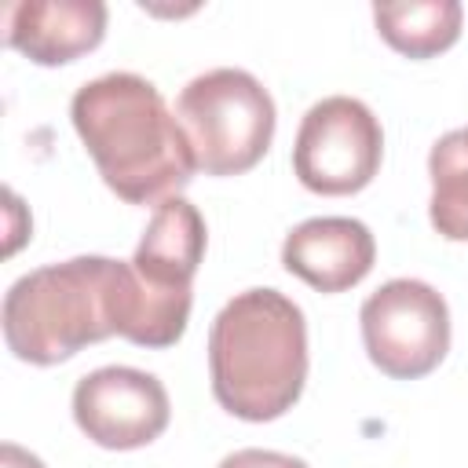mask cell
Instances as JSON below:
<instances>
[{"mask_svg": "<svg viewBox=\"0 0 468 468\" xmlns=\"http://www.w3.org/2000/svg\"><path fill=\"white\" fill-rule=\"evenodd\" d=\"M73 128L102 183L128 205H161L197 172L186 132L139 73H106L77 88Z\"/></svg>", "mask_w": 468, "mask_h": 468, "instance_id": "obj_1", "label": "cell"}, {"mask_svg": "<svg viewBox=\"0 0 468 468\" xmlns=\"http://www.w3.org/2000/svg\"><path fill=\"white\" fill-rule=\"evenodd\" d=\"M216 402L252 424L289 413L307 380V322L278 289H245L208 329Z\"/></svg>", "mask_w": 468, "mask_h": 468, "instance_id": "obj_2", "label": "cell"}, {"mask_svg": "<svg viewBox=\"0 0 468 468\" xmlns=\"http://www.w3.org/2000/svg\"><path fill=\"white\" fill-rule=\"evenodd\" d=\"M124 260L73 256L22 274L4 296L7 351L33 366H55L80 347L117 336Z\"/></svg>", "mask_w": 468, "mask_h": 468, "instance_id": "obj_3", "label": "cell"}, {"mask_svg": "<svg viewBox=\"0 0 468 468\" xmlns=\"http://www.w3.org/2000/svg\"><path fill=\"white\" fill-rule=\"evenodd\" d=\"M176 121L205 176H241L271 150L278 117L271 91L252 73L219 66L179 91Z\"/></svg>", "mask_w": 468, "mask_h": 468, "instance_id": "obj_4", "label": "cell"}, {"mask_svg": "<svg viewBox=\"0 0 468 468\" xmlns=\"http://www.w3.org/2000/svg\"><path fill=\"white\" fill-rule=\"evenodd\" d=\"M362 344L369 362L395 377L417 380L450 351V307L420 278H391L362 303Z\"/></svg>", "mask_w": 468, "mask_h": 468, "instance_id": "obj_5", "label": "cell"}, {"mask_svg": "<svg viewBox=\"0 0 468 468\" xmlns=\"http://www.w3.org/2000/svg\"><path fill=\"white\" fill-rule=\"evenodd\" d=\"M384 157V132L373 110L351 95H329L314 102L292 143L296 179L325 197L358 194L373 183Z\"/></svg>", "mask_w": 468, "mask_h": 468, "instance_id": "obj_6", "label": "cell"}, {"mask_svg": "<svg viewBox=\"0 0 468 468\" xmlns=\"http://www.w3.org/2000/svg\"><path fill=\"white\" fill-rule=\"evenodd\" d=\"M168 391L146 369L102 366L73 388V420L102 450L150 446L168 428Z\"/></svg>", "mask_w": 468, "mask_h": 468, "instance_id": "obj_7", "label": "cell"}, {"mask_svg": "<svg viewBox=\"0 0 468 468\" xmlns=\"http://www.w3.org/2000/svg\"><path fill=\"white\" fill-rule=\"evenodd\" d=\"M377 260V241L362 219L314 216L292 227L282 241V263L289 274L318 292H344L358 285Z\"/></svg>", "mask_w": 468, "mask_h": 468, "instance_id": "obj_8", "label": "cell"}, {"mask_svg": "<svg viewBox=\"0 0 468 468\" xmlns=\"http://www.w3.org/2000/svg\"><path fill=\"white\" fill-rule=\"evenodd\" d=\"M7 44L37 66H66L95 51L106 37V4L99 0H18L4 15Z\"/></svg>", "mask_w": 468, "mask_h": 468, "instance_id": "obj_9", "label": "cell"}, {"mask_svg": "<svg viewBox=\"0 0 468 468\" xmlns=\"http://www.w3.org/2000/svg\"><path fill=\"white\" fill-rule=\"evenodd\" d=\"M205 238H208V230H205L201 212L186 197L176 194L154 208L143 238L135 245V256L128 263L150 289L183 296V292H190L194 274L201 267Z\"/></svg>", "mask_w": 468, "mask_h": 468, "instance_id": "obj_10", "label": "cell"}, {"mask_svg": "<svg viewBox=\"0 0 468 468\" xmlns=\"http://www.w3.org/2000/svg\"><path fill=\"white\" fill-rule=\"evenodd\" d=\"M464 7L457 0H399L377 4V33L406 58H431L457 44Z\"/></svg>", "mask_w": 468, "mask_h": 468, "instance_id": "obj_11", "label": "cell"}, {"mask_svg": "<svg viewBox=\"0 0 468 468\" xmlns=\"http://www.w3.org/2000/svg\"><path fill=\"white\" fill-rule=\"evenodd\" d=\"M431 227L446 241H468V128L446 132L428 154Z\"/></svg>", "mask_w": 468, "mask_h": 468, "instance_id": "obj_12", "label": "cell"}, {"mask_svg": "<svg viewBox=\"0 0 468 468\" xmlns=\"http://www.w3.org/2000/svg\"><path fill=\"white\" fill-rule=\"evenodd\" d=\"M219 468H311L307 461L292 457V453H278V450H234L219 461Z\"/></svg>", "mask_w": 468, "mask_h": 468, "instance_id": "obj_13", "label": "cell"}, {"mask_svg": "<svg viewBox=\"0 0 468 468\" xmlns=\"http://www.w3.org/2000/svg\"><path fill=\"white\" fill-rule=\"evenodd\" d=\"M0 468H44V461L37 453L15 446V442H4L0 446Z\"/></svg>", "mask_w": 468, "mask_h": 468, "instance_id": "obj_14", "label": "cell"}]
</instances>
